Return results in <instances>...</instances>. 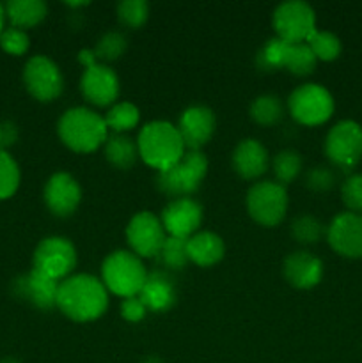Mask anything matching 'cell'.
<instances>
[{
  "mask_svg": "<svg viewBox=\"0 0 362 363\" xmlns=\"http://www.w3.org/2000/svg\"><path fill=\"white\" fill-rule=\"evenodd\" d=\"M109 307V291L96 277L80 273L59 284L57 308L77 323H89L102 318Z\"/></svg>",
  "mask_w": 362,
  "mask_h": 363,
  "instance_id": "obj_1",
  "label": "cell"
},
{
  "mask_svg": "<svg viewBox=\"0 0 362 363\" xmlns=\"http://www.w3.org/2000/svg\"><path fill=\"white\" fill-rule=\"evenodd\" d=\"M137 145L138 156L158 172L172 167L187 152L177 128L167 121H151L146 124L138 133Z\"/></svg>",
  "mask_w": 362,
  "mask_h": 363,
  "instance_id": "obj_2",
  "label": "cell"
},
{
  "mask_svg": "<svg viewBox=\"0 0 362 363\" xmlns=\"http://www.w3.org/2000/svg\"><path fill=\"white\" fill-rule=\"evenodd\" d=\"M57 133L64 145L77 152H92L105 144L109 128L105 119L91 108L73 106L60 116Z\"/></svg>",
  "mask_w": 362,
  "mask_h": 363,
  "instance_id": "obj_3",
  "label": "cell"
},
{
  "mask_svg": "<svg viewBox=\"0 0 362 363\" xmlns=\"http://www.w3.org/2000/svg\"><path fill=\"white\" fill-rule=\"evenodd\" d=\"M146 279L148 272L133 252L116 250L106 255L102 264V282L106 291L121 298L138 296Z\"/></svg>",
  "mask_w": 362,
  "mask_h": 363,
  "instance_id": "obj_4",
  "label": "cell"
},
{
  "mask_svg": "<svg viewBox=\"0 0 362 363\" xmlns=\"http://www.w3.org/2000/svg\"><path fill=\"white\" fill-rule=\"evenodd\" d=\"M208 174V158L202 151H187L172 167L156 174V186L172 199L190 197Z\"/></svg>",
  "mask_w": 362,
  "mask_h": 363,
  "instance_id": "obj_5",
  "label": "cell"
},
{
  "mask_svg": "<svg viewBox=\"0 0 362 363\" xmlns=\"http://www.w3.org/2000/svg\"><path fill=\"white\" fill-rule=\"evenodd\" d=\"M247 211L259 225L280 223L287 211V190L277 181H259L247 191Z\"/></svg>",
  "mask_w": 362,
  "mask_h": 363,
  "instance_id": "obj_6",
  "label": "cell"
},
{
  "mask_svg": "<svg viewBox=\"0 0 362 363\" xmlns=\"http://www.w3.org/2000/svg\"><path fill=\"white\" fill-rule=\"evenodd\" d=\"M287 108L297 123L318 126L332 117L334 98L323 85L304 84L290 94Z\"/></svg>",
  "mask_w": 362,
  "mask_h": 363,
  "instance_id": "obj_7",
  "label": "cell"
},
{
  "mask_svg": "<svg viewBox=\"0 0 362 363\" xmlns=\"http://www.w3.org/2000/svg\"><path fill=\"white\" fill-rule=\"evenodd\" d=\"M77 266V250L67 238L50 236L39 241L32 257V269L62 282Z\"/></svg>",
  "mask_w": 362,
  "mask_h": 363,
  "instance_id": "obj_8",
  "label": "cell"
},
{
  "mask_svg": "<svg viewBox=\"0 0 362 363\" xmlns=\"http://www.w3.org/2000/svg\"><path fill=\"white\" fill-rule=\"evenodd\" d=\"M325 155L337 169L351 170L362 160V126L355 121H339L325 138Z\"/></svg>",
  "mask_w": 362,
  "mask_h": 363,
  "instance_id": "obj_9",
  "label": "cell"
},
{
  "mask_svg": "<svg viewBox=\"0 0 362 363\" xmlns=\"http://www.w3.org/2000/svg\"><path fill=\"white\" fill-rule=\"evenodd\" d=\"M277 38L287 43H305L316 32L314 9L302 0L279 4L272 18Z\"/></svg>",
  "mask_w": 362,
  "mask_h": 363,
  "instance_id": "obj_10",
  "label": "cell"
},
{
  "mask_svg": "<svg viewBox=\"0 0 362 363\" xmlns=\"http://www.w3.org/2000/svg\"><path fill=\"white\" fill-rule=\"evenodd\" d=\"M23 82L31 96L39 101H53L64 91V77L59 66L46 55H34L23 67Z\"/></svg>",
  "mask_w": 362,
  "mask_h": 363,
  "instance_id": "obj_11",
  "label": "cell"
},
{
  "mask_svg": "<svg viewBox=\"0 0 362 363\" xmlns=\"http://www.w3.org/2000/svg\"><path fill=\"white\" fill-rule=\"evenodd\" d=\"M126 240L138 257H156L167 240L162 220L151 211H138L128 222Z\"/></svg>",
  "mask_w": 362,
  "mask_h": 363,
  "instance_id": "obj_12",
  "label": "cell"
},
{
  "mask_svg": "<svg viewBox=\"0 0 362 363\" xmlns=\"http://www.w3.org/2000/svg\"><path fill=\"white\" fill-rule=\"evenodd\" d=\"M329 245L339 255L348 259H362V215L341 213L327 227Z\"/></svg>",
  "mask_w": 362,
  "mask_h": 363,
  "instance_id": "obj_13",
  "label": "cell"
},
{
  "mask_svg": "<svg viewBox=\"0 0 362 363\" xmlns=\"http://www.w3.org/2000/svg\"><path fill=\"white\" fill-rule=\"evenodd\" d=\"M162 225L165 233L174 238L188 240L197 233L202 223V208L197 201L190 197L172 199L165 208L162 209Z\"/></svg>",
  "mask_w": 362,
  "mask_h": 363,
  "instance_id": "obj_14",
  "label": "cell"
},
{
  "mask_svg": "<svg viewBox=\"0 0 362 363\" xmlns=\"http://www.w3.org/2000/svg\"><path fill=\"white\" fill-rule=\"evenodd\" d=\"M176 128L188 151H201L202 145L209 142V138L215 133V113L209 106L204 105L188 106L180 116Z\"/></svg>",
  "mask_w": 362,
  "mask_h": 363,
  "instance_id": "obj_15",
  "label": "cell"
},
{
  "mask_svg": "<svg viewBox=\"0 0 362 363\" xmlns=\"http://www.w3.org/2000/svg\"><path fill=\"white\" fill-rule=\"evenodd\" d=\"M80 91L92 105H112L119 96V78L112 67L98 62L84 71L80 78Z\"/></svg>",
  "mask_w": 362,
  "mask_h": 363,
  "instance_id": "obj_16",
  "label": "cell"
},
{
  "mask_svg": "<svg viewBox=\"0 0 362 363\" xmlns=\"http://www.w3.org/2000/svg\"><path fill=\"white\" fill-rule=\"evenodd\" d=\"M45 202L55 216H71L82 202V188L67 172H57L46 181Z\"/></svg>",
  "mask_w": 362,
  "mask_h": 363,
  "instance_id": "obj_17",
  "label": "cell"
},
{
  "mask_svg": "<svg viewBox=\"0 0 362 363\" xmlns=\"http://www.w3.org/2000/svg\"><path fill=\"white\" fill-rule=\"evenodd\" d=\"M57 280L43 275V273L31 269L27 275H21L14 280V294L21 300L28 301L39 311H50L57 307V291H59Z\"/></svg>",
  "mask_w": 362,
  "mask_h": 363,
  "instance_id": "obj_18",
  "label": "cell"
},
{
  "mask_svg": "<svg viewBox=\"0 0 362 363\" xmlns=\"http://www.w3.org/2000/svg\"><path fill=\"white\" fill-rule=\"evenodd\" d=\"M283 272L290 286L297 289H312L323 277V262L311 252L297 250L284 259Z\"/></svg>",
  "mask_w": 362,
  "mask_h": 363,
  "instance_id": "obj_19",
  "label": "cell"
},
{
  "mask_svg": "<svg viewBox=\"0 0 362 363\" xmlns=\"http://www.w3.org/2000/svg\"><path fill=\"white\" fill-rule=\"evenodd\" d=\"M138 298L148 311L158 312V314L167 312L176 303V280L172 279L169 272L155 269V272L148 273V279H146L144 286L138 293Z\"/></svg>",
  "mask_w": 362,
  "mask_h": 363,
  "instance_id": "obj_20",
  "label": "cell"
},
{
  "mask_svg": "<svg viewBox=\"0 0 362 363\" xmlns=\"http://www.w3.org/2000/svg\"><path fill=\"white\" fill-rule=\"evenodd\" d=\"M231 162L238 176L243 179H256L268 169V151L256 138H245L234 147Z\"/></svg>",
  "mask_w": 362,
  "mask_h": 363,
  "instance_id": "obj_21",
  "label": "cell"
},
{
  "mask_svg": "<svg viewBox=\"0 0 362 363\" xmlns=\"http://www.w3.org/2000/svg\"><path fill=\"white\" fill-rule=\"evenodd\" d=\"M187 252L190 262L208 268V266L222 261L224 254H226V245L219 234L209 233V230H199L187 240Z\"/></svg>",
  "mask_w": 362,
  "mask_h": 363,
  "instance_id": "obj_22",
  "label": "cell"
},
{
  "mask_svg": "<svg viewBox=\"0 0 362 363\" xmlns=\"http://www.w3.org/2000/svg\"><path fill=\"white\" fill-rule=\"evenodd\" d=\"M4 11L13 27L23 30V28H31L41 23L46 18L48 7L43 0H9L4 6Z\"/></svg>",
  "mask_w": 362,
  "mask_h": 363,
  "instance_id": "obj_23",
  "label": "cell"
},
{
  "mask_svg": "<svg viewBox=\"0 0 362 363\" xmlns=\"http://www.w3.org/2000/svg\"><path fill=\"white\" fill-rule=\"evenodd\" d=\"M105 158L110 165L119 170H128L138 158V145L133 138L124 133L109 135L105 140Z\"/></svg>",
  "mask_w": 362,
  "mask_h": 363,
  "instance_id": "obj_24",
  "label": "cell"
},
{
  "mask_svg": "<svg viewBox=\"0 0 362 363\" xmlns=\"http://www.w3.org/2000/svg\"><path fill=\"white\" fill-rule=\"evenodd\" d=\"M156 261L162 266L163 272H181V269L187 268V264L190 262L187 252V240L183 238H174L169 236L165 240V243L160 248L158 255H156Z\"/></svg>",
  "mask_w": 362,
  "mask_h": 363,
  "instance_id": "obj_25",
  "label": "cell"
},
{
  "mask_svg": "<svg viewBox=\"0 0 362 363\" xmlns=\"http://www.w3.org/2000/svg\"><path fill=\"white\" fill-rule=\"evenodd\" d=\"M318 59L314 57L307 43H290L284 59V69L297 77H307L314 71Z\"/></svg>",
  "mask_w": 362,
  "mask_h": 363,
  "instance_id": "obj_26",
  "label": "cell"
},
{
  "mask_svg": "<svg viewBox=\"0 0 362 363\" xmlns=\"http://www.w3.org/2000/svg\"><path fill=\"white\" fill-rule=\"evenodd\" d=\"M284 116V106L279 96L261 94L252 101L251 117L259 126H275Z\"/></svg>",
  "mask_w": 362,
  "mask_h": 363,
  "instance_id": "obj_27",
  "label": "cell"
},
{
  "mask_svg": "<svg viewBox=\"0 0 362 363\" xmlns=\"http://www.w3.org/2000/svg\"><path fill=\"white\" fill-rule=\"evenodd\" d=\"M103 119H105L106 128L112 130L114 133H124V131H130L137 126L138 119H141V110L133 103L121 101L110 106Z\"/></svg>",
  "mask_w": 362,
  "mask_h": 363,
  "instance_id": "obj_28",
  "label": "cell"
},
{
  "mask_svg": "<svg viewBox=\"0 0 362 363\" xmlns=\"http://www.w3.org/2000/svg\"><path fill=\"white\" fill-rule=\"evenodd\" d=\"M290 233L291 238H293L297 243L316 245L323 236H325L327 229L316 216L305 213V215H298L297 218L291 222Z\"/></svg>",
  "mask_w": 362,
  "mask_h": 363,
  "instance_id": "obj_29",
  "label": "cell"
},
{
  "mask_svg": "<svg viewBox=\"0 0 362 363\" xmlns=\"http://www.w3.org/2000/svg\"><path fill=\"white\" fill-rule=\"evenodd\" d=\"M290 43L283 41L280 38H272L263 45L259 50L258 57H256V64L265 73H275V71L283 69L284 59H286V50Z\"/></svg>",
  "mask_w": 362,
  "mask_h": 363,
  "instance_id": "obj_30",
  "label": "cell"
},
{
  "mask_svg": "<svg viewBox=\"0 0 362 363\" xmlns=\"http://www.w3.org/2000/svg\"><path fill=\"white\" fill-rule=\"evenodd\" d=\"M302 156L295 149H284L273 156V174H275L277 183L286 186L287 183L295 181V177L302 172Z\"/></svg>",
  "mask_w": 362,
  "mask_h": 363,
  "instance_id": "obj_31",
  "label": "cell"
},
{
  "mask_svg": "<svg viewBox=\"0 0 362 363\" xmlns=\"http://www.w3.org/2000/svg\"><path fill=\"white\" fill-rule=\"evenodd\" d=\"M305 43L318 60L330 62V60H336L341 53V39L334 32L316 28V32H312L311 38Z\"/></svg>",
  "mask_w": 362,
  "mask_h": 363,
  "instance_id": "obj_32",
  "label": "cell"
},
{
  "mask_svg": "<svg viewBox=\"0 0 362 363\" xmlns=\"http://www.w3.org/2000/svg\"><path fill=\"white\" fill-rule=\"evenodd\" d=\"M128 48V39L123 32L119 30H109L98 39L94 46L96 60H103V62H112L117 60Z\"/></svg>",
  "mask_w": 362,
  "mask_h": 363,
  "instance_id": "obj_33",
  "label": "cell"
},
{
  "mask_svg": "<svg viewBox=\"0 0 362 363\" xmlns=\"http://www.w3.org/2000/svg\"><path fill=\"white\" fill-rule=\"evenodd\" d=\"M117 18L128 28H141L149 18V4L146 0H121L117 4Z\"/></svg>",
  "mask_w": 362,
  "mask_h": 363,
  "instance_id": "obj_34",
  "label": "cell"
},
{
  "mask_svg": "<svg viewBox=\"0 0 362 363\" xmlns=\"http://www.w3.org/2000/svg\"><path fill=\"white\" fill-rule=\"evenodd\" d=\"M20 184V169L13 156L0 149V199H9L14 195Z\"/></svg>",
  "mask_w": 362,
  "mask_h": 363,
  "instance_id": "obj_35",
  "label": "cell"
},
{
  "mask_svg": "<svg viewBox=\"0 0 362 363\" xmlns=\"http://www.w3.org/2000/svg\"><path fill=\"white\" fill-rule=\"evenodd\" d=\"M341 197L351 213H362V174H351L341 186Z\"/></svg>",
  "mask_w": 362,
  "mask_h": 363,
  "instance_id": "obj_36",
  "label": "cell"
},
{
  "mask_svg": "<svg viewBox=\"0 0 362 363\" xmlns=\"http://www.w3.org/2000/svg\"><path fill=\"white\" fill-rule=\"evenodd\" d=\"M336 184V174L332 169L316 165L305 172V186L312 191H329Z\"/></svg>",
  "mask_w": 362,
  "mask_h": 363,
  "instance_id": "obj_37",
  "label": "cell"
},
{
  "mask_svg": "<svg viewBox=\"0 0 362 363\" xmlns=\"http://www.w3.org/2000/svg\"><path fill=\"white\" fill-rule=\"evenodd\" d=\"M28 35L21 28L9 27L0 34V46L11 55H23L28 50Z\"/></svg>",
  "mask_w": 362,
  "mask_h": 363,
  "instance_id": "obj_38",
  "label": "cell"
},
{
  "mask_svg": "<svg viewBox=\"0 0 362 363\" xmlns=\"http://www.w3.org/2000/svg\"><path fill=\"white\" fill-rule=\"evenodd\" d=\"M119 312H121V318L126 319V321L138 323L146 318V314H148V308H146V305L142 303L141 298L130 296V298H123Z\"/></svg>",
  "mask_w": 362,
  "mask_h": 363,
  "instance_id": "obj_39",
  "label": "cell"
},
{
  "mask_svg": "<svg viewBox=\"0 0 362 363\" xmlns=\"http://www.w3.org/2000/svg\"><path fill=\"white\" fill-rule=\"evenodd\" d=\"M18 138V130L13 123H4L0 124V145H13Z\"/></svg>",
  "mask_w": 362,
  "mask_h": 363,
  "instance_id": "obj_40",
  "label": "cell"
},
{
  "mask_svg": "<svg viewBox=\"0 0 362 363\" xmlns=\"http://www.w3.org/2000/svg\"><path fill=\"white\" fill-rule=\"evenodd\" d=\"M78 62L84 64L85 69L91 66H94V64H98V60H96V55L92 50H82L80 53H78Z\"/></svg>",
  "mask_w": 362,
  "mask_h": 363,
  "instance_id": "obj_41",
  "label": "cell"
},
{
  "mask_svg": "<svg viewBox=\"0 0 362 363\" xmlns=\"http://www.w3.org/2000/svg\"><path fill=\"white\" fill-rule=\"evenodd\" d=\"M4 18H6V11H4V6L0 4V34L4 32Z\"/></svg>",
  "mask_w": 362,
  "mask_h": 363,
  "instance_id": "obj_42",
  "label": "cell"
},
{
  "mask_svg": "<svg viewBox=\"0 0 362 363\" xmlns=\"http://www.w3.org/2000/svg\"><path fill=\"white\" fill-rule=\"evenodd\" d=\"M67 7H84L89 6V2H66Z\"/></svg>",
  "mask_w": 362,
  "mask_h": 363,
  "instance_id": "obj_43",
  "label": "cell"
},
{
  "mask_svg": "<svg viewBox=\"0 0 362 363\" xmlns=\"http://www.w3.org/2000/svg\"><path fill=\"white\" fill-rule=\"evenodd\" d=\"M144 363H162V360H160V358H156V357H149Z\"/></svg>",
  "mask_w": 362,
  "mask_h": 363,
  "instance_id": "obj_44",
  "label": "cell"
},
{
  "mask_svg": "<svg viewBox=\"0 0 362 363\" xmlns=\"http://www.w3.org/2000/svg\"><path fill=\"white\" fill-rule=\"evenodd\" d=\"M0 363H21V362H18L16 358H4V360Z\"/></svg>",
  "mask_w": 362,
  "mask_h": 363,
  "instance_id": "obj_45",
  "label": "cell"
}]
</instances>
